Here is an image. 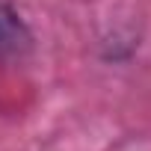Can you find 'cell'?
<instances>
[{"label":"cell","mask_w":151,"mask_h":151,"mask_svg":"<svg viewBox=\"0 0 151 151\" xmlns=\"http://www.w3.org/2000/svg\"><path fill=\"white\" fill-rule=\"evenodd\" d=\"M27 30L24 24L15 18V12L0 9V56L9 53H21V47H27Z\"/></svg>","instance_id":"obj_1"}]
</instances>
